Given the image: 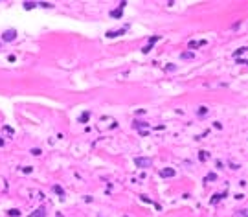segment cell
<instances>
[{
	"label": "cell",
	"mask_w": 248,
	"mask_h": 217,
	"mask_svg": "<svg viewBox=\"0 0 248 217\" xmlns=\"http://www.w3.org/2000/svg\"><path fill=\"white\" fill-rule=\"evenodd\" d=\"M110 17H112V18H120V17H121V8H120V9L110 11Z\"/></svg>",
	"instance_id": "9"
},
{
	"label": "cell",
	"mask_w": 248,
	"mask_h": 217,
	"mask_svg": "<svg viewBox=\"0 0 248 217\" xmlns=\"http://www.w3.org/2000/svg\"><path fill=\"white\" fill-rule=\"evenodd\" d=\"M39 6H43V8H48V9H50V8H53V4H52V2H40Z\"/></svg>",
	"instance_id": "14"
},
{
	"label": "cell",
	"mask_w": 248,
	"mask_h": 217,
	"mask_svg": "<svg viewBox=\"0 0 248 217\" xmlns=\"http://www.w3.org/2000/svg\"><path fill=\"white\" fill-rule=\"evenodd\" d=\"M134 164L143 169V167H151L153 160H151V158H145V157H136V158H134Z\"/></svg>",
	"instance_id": "1"
},
{
	"label": "cell",
	"mask_w": 248,
	"mask_h": 217,
	"mask_svg": "<svg viewBox=\"0 0 248 217\" xmlns=\"http://www.w3.org/2000/svg\"><path fill=\"white\" fill-rule=\"evenodd\" d=\"M127 28H129V26H123L121 30H110V31H107V37H108V39L118 37V35H121V33H125V31H127Z\"/></svg>",
	"instance_id": "3"
},
{
	"label": "cell",
	"mask_w": 248,
	"mask_h": 217,
	"mask_svg": "<svg viewBox=\"0 0 248 217\" xmlns=\"http://www.w3.org/2000/svg\"><path fill=\"white\" fill-rule=\"evenodd\" d=\"M31 155H35V157L40 155V149H31Z\"/></svg>",
	"instance_id": "20"
},
{
	"label": "cell",
	"mask_w": 248,
	"mask_h": 217,
	"mask_svg": "<svg viewBox=\"0 0 248 217\" xmlns=\"http://www.w3.org/2000/svg\"><path fill=\"white\" fill-rule=\"evenodd\" d=\"M198 46H206V41H191L189 48H198Z\"/></svg>",
	"instance_id": "6"
},
{
	"label": "cell",
	"mask_w": 248,
	"mask_h": 217,
	"mask_svg": "<svg viewBox=\"0 0 248 217\" xmlns=\"http://www.w3.org/2000/svg\"><path fill=\"white\" fill-rule=\"evenodd\" d=\"M53 191L59 193V195H64V191H63V188H61V186H53Z\"/></svg>",
	"instance_id": "12"
},
{
	"label": "cell",
	"mask_w": 248,
	"mask_h": 217,
	"mask_svg": "<svg viewBox=\"0 0 248 217\" xmlns=\"http://www.w3.org/2000/svg\"><path fill=\"white\" fill-rule=\"evenodd\" d=\"M15 35H17V31H15V30H6V31H4V35H2V39L6 41V43H9V41L15 39Z\"/></svg>",
	"instance_id": "4"
},
{
	"label": "cell",
	"mask_w": 248,
	"mask_h": 217,
	"mask_svg": "<svg viewBox=\"0 0 248 217\" xmlns=\"http://www.w3.org/2000/svg\"><path fill=\"white\" fill-rule=\"evenodd\" d=\"M198 114H208V109H206V107H201V110H198Z\"/></svg>",
	"instance_id": "18"
},
{
	"label": "cell",
	"mask_w": 248,
	"mask_h": 217,
	"mask_svg": "<svg viewBox=\"0 0 248 217\" xmlns=\"http://www.w3.org/2000/svg\"><path fill=\"white\" fill-rule=\"evenodd\" d=\"M198 158H201V160H208L210 158V153L208 151H201V153H198Z\"/></svg>",
	"instance_id": "10"
},
{
	"label": "cell",
	"mask_w": 248,
	"mask_h": 217,
	"mask_svg": "<svg viewBox=\"0 0 248 217\" xmlns=\"http://www.w3.org/2000/svg\"><path fill=\"white\" fill-rule=\"evenodd\" d=\"M35 2H24V9H33V8H35Z\"/></svg>",
	"instance_id": "11"
},
{
	"label": "cell",
	"mask_w": 248,
	"mask_h": 217,
	"mask_svg": "<svg viewBox=\"0 0 248 217\" xmlns=\"http://www.w3.org/2000/svg\"><path fill=\"white\" fill-rule=\"evenodd\" d=\"M239 217H246V210H241V213H239Z\"/></svg>",
	"instance_id": "21"
},
{
	"label": "cell",
	"mask_w": 248,
	"mask_h": 217,
	"mask_svg": "<svg viewBox=\"0 0 248 217\" xmlns=\"http://www.w3.org/2000/svg\"><path fill=\"white\" fill-rule=\"evenodd\" d=\"M88 118H90V112H88V110H85V112H83V114L79 116V122H81V123H85V122H88Z\"/></svg>",
	"instance_id": "7"
},
{
	"label": "cell",
	"mask_w": 248,
	"mask_h": 217,
	"mask_svg": "<svg viewBox=\"0 0 248 217\" xmlns=\"http://www.w3.org/2000/svg\"><path fill=\"white\" fill-rule=\"evenodd\" d=\"M182 59H193V53H191V52H186V53H182Z\"/></svg>",
	"instance_id": "15"
},
{
	"label": "cell",
	"mask_w": 248,
	"mask_h": 217,
	"mask_svg": "<svg viewBox=\"0 0 248 217\" xmlns=\"http://www.w3.org/2000/svg\"><path fill=\"white\" fill-rule=\"evenodd\" d=\"M160 177H162V179L175 177V169H173V167H164V169H160Z\"/></svg>",
	"instance_id": "2"
},
{
	"label": "cell",
	"mask_w": 248,
	"mask_h": 217,
	"mask_svg": "<svg viewBox=\"0 0 248 217\" xmlns=\"http://www.w3.org/2000/svg\"><path fill=\"white\" fill-rule=\"evenodd\" d=\"M151 50H153V44H147V46H143V50H142V52H143V53H149Z\"/></svg>",
	"instance_id": "13"
},
{
	"label": "cell",
	"mask_w": 248,
	"mask_h": 217,
	"mask_svg": "<svg viewBox=\"0 0 248 217\" xmlns=\"http://www.w3.org/2000/svg\"><path fill=\"white\" fill-rule=\"evenodd\" d=\"M28 217H46V210L44 208H37L33 213H30Z\"/></svg>",
	"instance_id": "5"
},
{
	"label": "cell",
	"mask_w": 248,
	"mask_h": 217,
	"mask_svg": "<svg viewBox=\"0 0 248 217\" xmlns=\"http://www.w3.org/2000/svg\"><path fill=\"white\" fill-rule=\"evenodd\" d=\"M244 50H246V48H239V50H237L235 53H233V57H239V55H241V53H243Z\"/></svg>",
	"instance_id": "17"
},
{
	"label": "cell",
	"mask_w": 248,
	"mask_h": 217,
	"mask_svg": "<svg viewBox=\"0 0 248 217\" xmlns=\"http://www.w3.org/2000/svg\"><path fill=\"white\" fill-rule=\"evenodd\" d=\"M206 180H215V173H210L208 177H206Z\"/></svg>",
	"instance_id": "19"
},
{
	"label": "cell",
	"mask_w": 248,
	"mask_h": 217,
	"mask_svg": "<svg viewBox=\"0 0 248 217\" xmlns=\"http://www.w3.org/2000/svg\"><path fill=\"white\" fill-rule=\"evenodd\" d=\"M0 145H4V142H2V140H0Z\"/></svg>",
	"instance_id": "22"
},
{
	"label": "cell",
	"mask_w": 248,
	"mask_h": 217,
	"mask_svg": "<svg viewBox=\"0 0 248 217\" xmlns=\"http://www.w3.org/2000/svg\"><path fill=\"white\" fill-rule=\"evenodd\" d=\"M224 195H226V191H222V193H220V195H219V193H215V195H213V199H211V204H215V202H217V201H220V199H222V197H224Z\"/></svg>",
	"instance_id": "8"
},
{
	"label": "cell",
	"mask_w": 248,
	"mask_h": 217,
	"mask_svg": "<svg viewBox=\"0 0 248 217\" xmlns=\"http://www.w3.org/2000/svg\"><path fill=\"white\" fill-rule=\"evenodd\" d=\"M8 213H9V215H15V217H18V215H20V212H18V210H9Z\"/></svg>",
	"instance_id": "16"
}]
</instances>
